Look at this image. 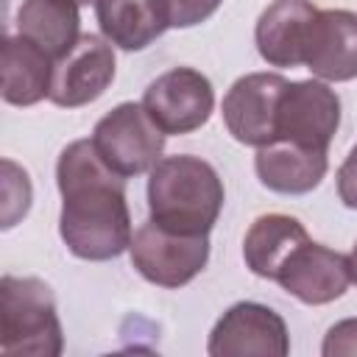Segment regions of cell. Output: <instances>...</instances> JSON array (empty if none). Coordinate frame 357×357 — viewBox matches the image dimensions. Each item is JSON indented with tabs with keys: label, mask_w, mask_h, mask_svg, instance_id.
I'll use <instances>...</instances> for the list:
<instances>
[{
	"label": "cell",
	"mask_w": 357,
	"mask_h": 357,
	"mask_svg": "<svg viewBox=\"0 0 357 357\" xmlns=\"http://www.w3.org/2000/svg\"><path fill=\"white\" fill-rule=\"evenodd\" d=\"M56 184L61 192L59 234L73 257L106 262L128 251L134 231L126 178L100 159L92 139H75L61 151Z\"/></svg>",
	"instance_id": "1"
},
{
	"label": "cell",
	"mask_w": 357,
	"mask_h": 357,
	"mask_svg": "<svg viewBox=\"0 0 357 357\" xmlns=\"http://www.w3.org/2000/svg\"><path fill=\"white\" fill-rule=\"evenodd\" d=\"M226 201L218 170L201 156H162L148 173V212L162 229L209 234Z\"/></svg>",
	"instance_id": "2"
},
{
	"label": "cell",
	"mask_w": 357,
	"mask_h": 357,
	"mask_svg": "<svg viewBox=\"0 0 357 357\" xmlns=\"http://www.w3.org/2000/svg\"><path fill=\"white\" fill-rule=\"evenodd\" d=\"M64 335L56 296L36 276L0 279V351L6 357H59Z\"/></svg>",
	"instance_id": "3"
},
{
	"label": "cell",
	"mask_w": 357,
	"mask_h": 357,
	"mask_svg": "<svg viewBox=\"0 0 357 357\" xmlns=\"http://www.w3.org/2000/svg\"><path fill=\"white\" fill-rule=\"evenodd\" d=\"M165 137L167 134L148 117L142 103L126 100L95 123L92 145L114 173L131 178L151 173V167L162 159Z\"/></svg>",
	"instance_id": "4"
},
{
	"label": "cell",
	"mask_w": 357,
	"mask_h": 357,
	"mask_svg": "<svg viewBox=\"0 0 357 357\" xmlns=\"http://www.w3.org/2000/svg\"><path fill=\"white\" fill-rule=\"evenodd\" d=\"M137 273L156 287H184L209 262V234H178L148 218L128 245Z\"/></svg>",
	"instance_id": "5"
},
{
	"label": "cell",
	"mask_w": 357,
	"mask_h": 357,
	"mask_svg": "<svg viewBox=\"0 0 357 357\" xmlns=\"http://www.w3.org/2000/svg\"><path fill=\"white\" fill-rule=\"evenodd\" d=\"M337 128L340 98L326 81L307 78L290 81L284 86L276 109V139L312 151H329V142L337 134Z\"/></svg>",
	"instance_id": "6"
},
{
	"label": "cell",
	"mask_w": 357,
	"mask_h": 357,
	"mask_svg": "<svg viewBox=\"0 0 357 357\" xmlns=\"http://www.w3.org/2000/svg\"><path fill=\"white\" fill-rule=\"evenodd\" d=\"M142 106L167 137H181L206 126L215 109V89L201 70L173 67L148 84Z\"/></svg>",
	"instance_id": "7"
},
{
	"label": "cell",
	"mask_w": 357,
	"mask_h": 357,
	"mask_svg": "<svg viewBox=\"0 0 357 357\" xmlns=\"http://www.w3.org/2000/svg\"><path fill=\"white\" fill-rule=\"evenodd\" d=\"M206 351L212 357H284L290 351L287 324L265 304L237 301L212 326Z\"/></svg>",
	"instance_id": "8"
},
{
	"label": "cell",
	"mask_w": 357,
	"mask_h": 357,
	"mask_svg": "<svg viewBox=\"0 0 357 357\" xmlns=\"http://www.w3.org/2000/svg\"><path fill=\"white\" fill-rule=\"evenodd\" d=\"M114 81V50L106 36L81 33L78 42L53 61L47 100L61 109H78L98 100Z\"/></svg>",
	"instance_id": "9"
},
{
	"label": "cell",
	"mask_w": 357,
	"mask_h": 357,
	"mask_svg": "<svg viewBox=\"0 0 357 357\" xmlns=\"http://www.w3.org/2000/svg\"><path fill=\"white\" fill-rule=\"evenodd\" d=\"M290 81L279 73H248L223 95V123L240 145L262 148L276 139V109Z\"/></svg>",
	"instance_id": "10"
},
{
	"label": "cell",
	"mask_w": 357,
	"mask_h": 357,
	"mask_svg": "<svg viewBox=\"0 0 357 357\" xmlns=\"http://www.w3.org/2000/svg\"><path fill=\"white\" fill-rule=\"evenodd\" d=\"M273 282L301 304L321 307L349 290V259L340 251L307 240L287 257Z\"/></svg>",
	"instance_id": "11"
},
{
	"label": "cell",
	"mask_w": 357,
	"mask_h": 357,
	"mask_svg": "<svg viewBox=\"0 0 357 357\" xmlns=\"http://www.w3.org/2000/svg\"><path fill=\"white\" fill-rule=\"evenodd\" d=\"M321 8L310 0H273L257 20L254 42L271 67H298L307 59L312 25Z\"/></svg>",
	"instance_id": "12"
},
{
	"label": "cell",
	"mask_w": 357,
	"mask_h": 357,
	"mask_svg": "<svg viewBox=\"0 0 357 357\" xmlns=\"http://www.w3.org/2000/svg\"><path fill=\"white\" fill-rule=\"evenodd\" d=\"M304 67H310V73L326 84L357 78V11H318Z\"/></svg>",
	"instance_id": "13"
},
{
	"label": "cell",
	"mask_w": 357,
	"mask_h": 357,
	"mask_svg": "<svg viewBox=\"0 0 357 357\" xmlns=\"http://www.w3.org/2000/svg\"><path fill=\"white\" fill-rule=\"evenodd\" d=\"M326 167H329L326 151L301 148L284 139L257 148V156H254L257 178L262 181V187L279 195L312 192L326 176Z\"/></svg>",
	"instance_id": "14"
},
{
	"label": "cell",
	"mask_w": 357,
	"mask_h": 357,
	"mask_svg": "<svg viewBox=\"0 0 357 357\" xmlns=\"http://www.w3.org/2000/svg\"><path fill=\"white\" fill-rule=\"evenodd\" d=\"M100 33L120 50H145L167 28V0H95Z\"/></svg>",
	"instance_id": "15"
},
{
	"label": "cell",
	"mask_w": 357,
	"mask_h": 357,
	"mask_svg": "<svg viewBox=\"0 0 357 357\" xmlns=\"http://www.w3.org/2000/svg\"><path fill=\"white\" fill-rule=\"evenodd\" d=\"M3 100L11 106H33L50 95L53 59L25 36H6L0 50Z\"/></svg>",
	"instance_id": "16"
},
{
	"label": "cell",
	"mask_w": 357,
	"mask_h": 357,
	"mask_svg": "<svg viewBox=\"0 0 357 357\" xmlns=\"http://www.w3.org/2000/svg\"><path fill=\"white\" fill-rule=\"evenodd\" d=\"M307 240H310V234L298 218L282 215V212L259 215L251 223V229L245 231L243 259L254 276L273 282L279 268L287 262V257Z\"/></svg>",
	"instance_id": "17"
},
{
	"label": "cell",
	"mask_w": 357,
	"mask_h": 357,
	"mask_svg": "<svg viewBox=\"0 0 357 357\" xmlns=\"http://www.w3.org/2000/svg\"><path fill=\"white\" fill-rule=\"evenodd\" d=\"M78 8L75 0H22L17 11V33L39 45L56 61L81 36Z\"/></svg>",
	"instance_id": "18"
},
{
	"label": "cell",
	"mask_w": 357,
	"mask_h": 357,
	"mask_svg": "<svg viewBox=\"0 0 357 357\" xmlns=\"http://www.w3.org/2000/svg\"><path fill=\"white\" fill-rule=\"evenodd\" d=\"M31 178L28 173L11 162L3 159V229H11L17 220H22L31 209Z\"/></svg>",
	"instance_id": "19"
},
{
	"label": "cell",
	"mask_w": 357,
	"mask_h": 357,
	"mask_svg": "<svg viewBox=\"0 0 357 357\" xmlns=\"http://www.w3.org/2000/svg\"><path fill=\"white\" fill-rule=\"evenodd\" d=\"M223 0H167L170 28H192L209 20Z\"/></svg>",
	"instance_id": "20"
},
{
	"label": "cell",
	"mask_w": 357,
	"mask_h": 357,
	"mask_svg": "<svg viewBox=\"0 0 357 357\" xmlns=\"http://www.w3.org/2000/svg\"><path fill=\"white\" fill-rule=\"evenodd\" d=\"M321 354H324V357H340V354L354 357V354H357V318L337 321V324L326 332L324 346H321Z\"/></svg>",
	"instance_id": "21"
},
{
	"label": "cell",
	"mask_w": 357,
	"mask_h": 357,
	"mask_svg": "<svg viewBox=\"0 0 357 357\" xmlns=\"http://www.w3.org/2000/svg\"><path fill=\"white\" fill-rule=\"evenodd\" d=\"M337 198L343 201V206L357 209V145L337 167Z\"/></svg>",
	"instance_id": "22"
},
{
	"label": "cell",
	"mask_w": 357,
	"mask_h": 357,
	"mask_svg": "<svg viewBox=\"0 0 357 357\" xmlns=\"http://www.w3.org/2000/svg\"><path fill=\"white\" fill-rule=\"evenodd\" d=\"M346 259H349V276H351V282L357 284V243H354V248L349 251Z\"/></svg>",
	"instance_id": "23"
},
{
	"label": "cell",
	"mask_w": 357,
	"mask_h": 357,
	"mask_svg": "<svg viewBox=\"0 0 357 357\" xmlns=\"http://www.w3.org/2000/svg\"><path fill=\"white\" fill-rule=\"evenodd\" d=\"M78 6H89V3H95V0H75Z\"/></svg>",
	"instance_id": "24"
}]
</instances>
